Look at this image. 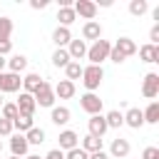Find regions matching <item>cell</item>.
<instances>
[{"label":"cell","instance_id":"6da1fadb","mask_svg":"<svg viewBox=\"0 0 159 159\" xmlns=\"http://www.w3.org/2000/svg\"><path fill=\"white\" fill-rule=\"evenodd\" d=\"M102 80H104V70H102V65H87V67H82V84H84L87 92L99 89Z\"/></svg>","mask_w":159,"mask_h":159},{"label":"cell","instance_id":"7a4b0ae2","mask_svg":"<svg viewBox=\"0 0 159 159\" xmlns=\"http://www.w3.org/2000/svg\"><path fill=\"white\" fill-rule=\"evenodd\" d=\"M109 50H112V42L109 40H97V42H92V47H87V60H89V65H102L107 57H109Z\"/></svg>","mask_w":159,"mask_h":159},{"label":"cell","instance_id":"3957f363","mask_svg":"<svg viewBox=\"0 0 159 159\" xmlns=\"http://www.w3.org/2000/svg\"><path fill=\"white\" fill-rule=\"evenodd\" d=\"M72 10H75L77 17H84L87 22L97 17V2H92V0H75L72 2Z\"/></svg>","mask_w":159,"mask_h":159},{"label":"cell","instance_id":"277c9868","mask_svg":"<svg viewBox=\"0 0 159 159\" xmlns=\"http://www.w3.org/2000/svg\"><path fill=\"white\" fill-rule=\"evenodd\" d=\"M32 97H35V104H37V107H55V99H57L55 92H52V84H50L47 80L42 82V87H40Z\"/></svg>","mask_w":159,"mask_h":159},{"label":"cell","instance_id":"5b68a950","mask_svg":"<svg viewBox=\"0 0 159 159\" xmlns=\"http://www.w3.org/2000/svg\"><path fill=\"white\" fill-rule=\"evenodd\" d=\"M80 107L92 117V114H102V99H99V94H94V92H84L82 97H80Z\"/></svg>","mask_w":159,"mask_h":159},{"label":"cell","instance_id":"8992f818","mask_svg":"<svg viewBox=\"0 0 159 159\" xmlns=\"http://www.w3.org/2000/svg\"><path fill=\"white\" fill-rule=\"evenodd\" d=\"M20 84H22V77L20 75H15V72H0V92L2 94L20 92Z\"/></svg>","mask_w":159,"mask_h":159},{"label":"cell","instance_id":"52a82bcc","mask_svg":"<svg viewBox=\"0 0 159 159\" xmlns=\"http://www.w3.org/2000/svg\"><path fill=\"white\" fill-rule=\"evenodd\" d=\"M142 94H144L147 99H154V97L159 94V75H157V72H147V77H144V82H142Z\"/></svg>","mask_w":159,"mask_h":159},{"label":"cell","instance_id":"ba28073f","mask_svg":"<svg viewBox=\"0 0 159 159\" xmlns=\"http://www.w3.org/2000/svg\"><path fill=\"white\" fill-rule=\"evenodd\" d=\"M15 107H17V112H20V114H25V117H32V114H35V109H37L35 97H32V94H27V92H20V97H17Z\"/></svg>","mask_w":159,"mask_h":159},{"label":"cell","instance_id":"9c48e42d","mask_svg":"<svg viewBox=\"0 0 159 159\" xmlns=\"http://www.w3.org/2000/svg\"><path fill=\"white\" fill-rule=\"evenodd\" d=\"M57 142H60V152H70V149L80 147V134L72 132V129H62L60 137H57Z\"/></svg>","mask_w":159,"mask_h":159},{"label":"cell","instance_id":"30bf717a","mask_svg":"<svg viewBox=\"0 0 159 159\" xmlns=\"http://www.w3.org/2000/svg\"><path fill=\"white\" fill-rule=\"evenodd\" d=\"M87 129H89V134H92V137L102 139V137H104V132H107V122H104V114H92V117L87 119Z\"/></svg>","mask_w":159,"mask_h":159},{"label":"cell","instance_id":"8fae6325","mask_svg":"<svg viewBox=\"0 0 159 159\" xmlns=\"http://www.w3.org/2000/svg\"><path fill=\"white\" fill-rule=\"evenodd\" d=\"M65 50H67V55H70V60H72V62H80V60L87 55V42H84V40H75V37H72V40H70V45H67Z\"/></svg>","mask_w":159,"mask_h":159},{"label":"cell","instance_id":"7c38bea8","mask_svg":"<svg viewBox=\"0 0 159 159\" xmlns=\"http://www.w3.org/2000/svg\"><path fill=\"white\" fill-rule=\"evenodd\" d=\"M27 149H30V144H27L25 134H10V152H12V157H27Z\"/></svg>","mask_w":159,"mask_h":159},{"label":"cell","instance_id":"4fadbf2b","mask_svg":"<svg viewBox=\"0 0 159 159\" xmlns=\"http://www.w3.org/2000/svg\"><path fill=\"white\" fill-rule=\"evenodd\" d=\"M122 117H124V124L132 127V129H142L144 127V117H142V109L139 107H129Z\"/></svg>","mask_w":159,"mask_h":159},{"label":"cell","instance_id":"5bb4252c","mask_svg":"<svg viewBox=\"0 0 159 159\" xmlns=\"http://www.w3.org/2000/svg\"><path fill=\"white\" fill-rule=\"evenodd\" d=\"M132 152V144L127 142V139H122V137H117V139H112V147H109V157H117V159H124L127 154Z\"/></svg>","mask_w":159,"mask_h":159},{"label":"cell","instance_id":"9a60e30c","mask_svg":"<svg viewBox=\"0 0 159 159\" xmlns=\"http://www.w3.org/2000/svg\"><path fill=\"white\" fill-rule=\"evenodd\" d=\"M82 40H92V42L102 40V25H99L97 20L84 22V25H82Z\"/></svg>","mask_w":159,"mask_h":159},{"label":"cell","instance_id":"2e32d148","mask_svg":"<svg viewBox=\"0 0 159 159\" xmlns=\"http://www.w3.org/2000/svg\"><path fill=\"white\" fill-rule=\"evenodd\" d=\"M139 50V57H142V62H147V65H154V62H159V45H142V47H137Z\"/></svg>","mask_w":159,"mask_h":159},{"label":"cell","instance_id":"e0dca14e","mask_svg":"<svg viewBox=\"0 0 159 159\" xmlns=\"http://www.w3.org/2000/svg\"><path fill=\"white\" fill-rule=\"evenodd\" d=\"M75 82H70V80H60L55 87H52V92H55V97H60V99H70V97H75Z\"/></svg>","mask_w":159,"mask_h":159},{"label":"cell","instance_id":"ac0fdd59","mask_svg":"<svg viewBox=\"0 0 159 159\" xmlns=\"http://www.w3.org/2000/svg\"><path fill=\"white\" fill-rule=\"evenodd\" d=\"M42 82H45V80H42L37 72H27V75L22 77V87H25V92H27V94H35V92L42 87Z\"/></svg>","mask_w":159,"mask_h":159},{"label":"cell","instance_id":"d6986e66","mask_svg":"<svg viewBox=\"0 0 159 159\" xmlns=\"http://www.w3.org/2000/svg\"><path fill=\"white\" fill-rule=\"evenodd\" d=\"M112 47H114V50H119L124 57H132V55L137 52V42H134L132 37H119V40H117Z\"/></svg>","mask_w":159,"mask_h":159},{"label":"cell","instance_id":"ffe728a7","mask_svg":"<svg viewBox=\"0 0 159 159\" xmlns=\"http://www.w3.org/2000/svg\"><path fill=\"white\" fill-rule=\"evenodd\" d=\"M70 40H72V32H70V27H55V32H52V42L57 45V47H67L70 45Z\"/></svg>","mask_w":159,"mask_h":159},{"label":"cell","instance_id":"44dd1931","mask_svg":"<svg viewBox=\"0 0 159 159\" xmlns=\"http://www.w3.org/2000/svg\"><path fill=\"white\" fill-rule=\"evenodd\" d=\"M25 70H27V57H25V55H12V57L7 60V72L20 75V72H25Z\"/></svg>","mask_w":159,"mask_h":159},{"label":"cell","instance_id":"7402d4cb","mask_svg":"<svg viewBox=\"0 0 159 159\" xmlns=\"http://www.w3.org/2000/svg\"><path fill=\"white\" fill-rule=\"evenodd\" d=\"M142 117H144V124H157L159 122V102L152 99L147 109H142Z\"/></svg>","mask_w":159,"mask_h":159},{"label":"cell","instance_id":"603a6c76","mask_svg":"<svg viewBox=\"0 0 159 159\" xmlns=\"http://www.w3.org/2000/svg\"><path fill=\"white\" fill-rule=\"evenodd\" d=\"M70 117H72V112H70L67 107H52V114H50L52 124L62 127V124H67V122H70Z\"/></svg>","mask_w":159,"mask_h":159},{"label":"cell","instance_id":"cb8c5ba5","mask_svg":"<svg viewBox=\"0 0 159 159\" xmlns=\"http://www.w3.org/2000/svg\"><path fill=\"white\" fill-rule=\"evenodd\" d=\"M57 20H60V27H70V25L77 20V15H75L72 7H60V10H57Z\"/></svg>","mask_w":159,"mask_h":159},{"label":"cell","instance_id":"d4e9b609","mask_svg":"<svg viewBox=\"0 0 159 159\" xmlns=\"http://www.w3.org/2000/svg\"><path fill=\"white\" fill-rule=\"evenodd\" d=\"M104 122H107V129H119L124 124V117H122L119 109H112V112L104 114Z\"/></svg>","mask_w":159,"mask_h":159},{"label":"cell","instance_id":"484cf974","mask_svg":"<svg viewBox=\"0 0 159 159\" xmlns=\"http://www.w3.org/2000/svg\"><path fill=\"white\" fill-rule=\"evenodd\" d=\"M35 127V119L32 117H25V114H20L15 122H12V129H17V134H25V132H30Z\"/></svg>","mask_w":159,"mask_h":159},{"label":"cell","instance_id":"4316f807","mask_svg":"<svg viewBox=\"0 0 159 159\" xmlns=\"http://www.w3.org/2000/svg\"><path fill=\"white\" fill-rule=\"evenodd\" d=\"M80 149H84L87 154H92V152H99V149H102V139H97V137L87 134V137H82V144H80Z\"/></svg>","mask_w":159,"mask_h":159},{"label":"cell","instance_id":"83f0119b","mask_svg":"<svg viewBox=\"0 0 159 159\" xmlns=\"http://www.w3.org/2000/svg\"><path fill=\"white\" fill-rule=\"evenodd\" d=\"M70 62H72V60H70V55H67L65 47H57V50L52 52V65H55V67H62V70H65Z\"/></svg>","mask_w":159,"mask_h":159},{"label":"cell","instance_id":"f1b7e54d","mask_svg":"<svg viewBox=\"0 0 159 159\" xmlns=\"http://www.w3.org/2000/svg\"><path fill=\"white\" fill-rule=\"evenodd\" d=\"M25 139H27V144H30V147H35V144H42V142H45V129H40V127H32L30 132H25Z\"/></svg>","mask_w":159,"mask_h":159},{"label":"cell","instance_id":"f546056e","mask_svg":"<svg viewBox=\"0 0 159 159\" xmlns=\"http://www.w3.org/2000/svg\"><path fill=\"white\" fill-rule=\"evenodd\" d=\"M147 10H149V2L147 0H129V12L134 17H142Z\"/></svg>","mask_w":159,"mask_h":159},{"label":"cell","instance_id":"4dcf8cb0","mask_svg":"<svg viewBox=\"0 0 159 159\" xmlns=\"http://www.w3.org/2000/svg\"><path fill=\"white\" fill-rule=\"evenodd\" d=\"M65 75H67V80H70V82L80 80V77H82V65H80V62H70V65L65 67Z\"/></svg>","mask_w":159,"mask_h":159},{"label":"cell","instance_id":"1f68e13d","mask_svg":"<svg viewBox=\"0 0 159 159\" xmlns=\"http://www.w3.org/2000/svg\"><path fill=\"white\" fill-rule=\"evenodd\" d=\"M17 117H20V112H17L15 102H5V104H2V119H10V122H15Z\"/></svg>","mask_w":159,"mask_h":159},{"label":"cell","instance_id":"d6a6232c","mask_svg":"<svg viewBox=\"0 0 159 159\" xmlns=\"http://www.w3.org/2000/svg\"><path fill=\"white\" fill-rule=\"evenodd\" d=\"M10 35H12V20L0 17V40H10Z\"/></svg>","mask_w":159,"mask_h":159},{"label":"cell","instance_id":"836d02e7","mask_svg":"<svg viewBox=\"0 0 159 159\" xmlns=\"http://www.w3.org/2000/svg\"><path fill=\"white\" fill-rule=\"evenodd\" d=\"M65 159H89V154H87L84 149H80V147H75V149H70V152H65Z\"/></svg>","mask_w":159,"mask_h":159},{"label":"cell","instance_id":"e575fe53","mask_svg":"<svg viewBox=\"0 0 159 159\" xmlns=\"http://www.w3.org/2000/svg\"><path fill=\"white\" fill-rule=\"evenodd\" d=\"M12 132H15V129H12V122H10V119H2V117H0V137H10Z\"/></svg>","mask_w":159,"mask_h":159},{"label":"cell","instance_id":"d590c367","mask_svg":"<svg viewBox=\"0 0 159 159\" xmlns=\"http://www.w3.org/2000/svg\"><path fill=\"white\" fill-rule=\"evenodd\" d=\"M142 159H159V147H144Z\"/></svg>","mask_w":159,"mask_h":159},{"label":"cell","instance_id":"8d00e7d4","mask_svg":"<svg viewBox=\"0 0 159 159\" xmlns=\"http://www.w3.org/2000/svg\"><path fill=\"white\" fill-rule=\"evenodd\" d=\"M107 60H112L114 65H122V62H124L127 57H124V55H122L119 50H114V47H112V50H109V57H107Z\"/></svg>","mask_w":159,"mask_h":159},{"label":"cell","instance_id":"74e56055","mask_svg":"<svg viewBox=\"0 0 159 159\" xmlns=\"http://www.w3.org/2000/svg\"><path fill=\"white\" fill-rule=\"evenodd\" d=\"M149 40H152L149 45H157V42H159V25H157V22H154V27L149 30Z\"/></svg>","mask_w":159,"mask_h":159},{"label":"cell","instance_id":"f35d334b","mask_svg":"<svg viewBox=\"0 0 159 159\" xmlns=\"http://www.w3.org/2000/svg\"><path fill=\"white\" fill-rule=\"evenodd\" d=\"M10 50H12V42L10 40H0V57H5Z\"/></svg>","mask_w":159,"mask_h":159},{"label":"cell","instance_id":"ab89813d","mask_svg":"<svg viewBox=\"0 0 159 159\" xmlns=\"http://www.w3.org/2000/svg\"><path fill=\"white\" fill-rule=\"evenodd\" d=\"M42 159H65V152H60V149H50Z\"/></svg>","mask_w":159,"mask_h":159},{"label":"cell","instance_id":"60d3db41","mask_svg":"<svg viewBox=\"0 0 159 159\" xmlns=\"http://www.w3.org/2000/svg\"><path fill=\"white\" fill-rule=\"evenodd\" d=\"M47 5H50L47 0H30V7H32V10H45Z\"/></svg>","mask_w":159,"mask_h":159},{"label":"cell","instance_id":"b9f144b4","mask_svg":"<svg viewBox=\"0 0 159 159\" xmlns=\"http://www.w3.org/2000/svg\"><path fill=\"white\" fill-rule=\"evenodd\" d=\"M89 159H109V154H107L104 149H99V152H92V154H89Z\"/></svg>","mask_w":159,"mask_h":159},{"label":"cell","instance_id":"7bdbcfd3","mask_svg":"<svg viewBox=\"0 0 159 159\" xmlns=\"http://www.w3.org/2000/svg\"><path fill=\"white\" fill-rule=\"evenodd\" d=\"M5 67H7V60H5V57H0V72H2Z\"/></svg>","mask_w":159,"mask_h":159},{"label":"cell","instance_id":"ee69618b","mask_svg":"<svg viewBox=\"0 0 159 159\" xmlns=\"http://www.w3.org/2000/svg\"><path fill=\"white\" fill-rule=\"evenodd\" d=\"M22 159H42V157H37V154H27V157H22Z\"/></svg>","mask_w":159,"mask_h":159},{"label":"cell","instance_id":"f6af8a7d","mask_svg":"<svg viewBox=\"0 0 159 159\" xmlns=\"http://www.w3.org/2000/svg\"><path fill=\"white\" fill-rule=\"evenodd\" d=\"M2 104H5V99H2V92H0V107H2Z\"/></svg>","mask_w":159,"mask_h":159},{"label":"cell","instance_id":"bcb514c9","mask_svg":"<svg viewBox=\"0 0 159 159\" xmlns=\"http://www.w3.org/2000/svg\"><path fill=\"white\" fill-rule=\"evenodd\" d=\"M10 159H22V157H10Z\"/></svg>","mask_w":159,"mask_h":159},{"label":"cell","instance_id":"7dc6e473","mask_svg":"<svg viewBox=\"0 0 159 159\" xmlns=\"http://www.w3.org/2000/svg\"><path fill=\"white\" fill-rule=\"evenodd\" d=\"M0 152H2V142H0Z\"/></svg>","mask_w":159,"mask_h":159}]
</instances>
